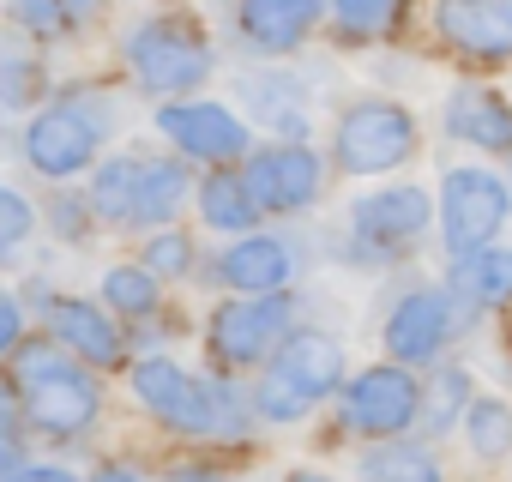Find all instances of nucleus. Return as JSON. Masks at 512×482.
<instances>
[{
  "instance_id": "1a4fd4ad",
  "label": "nucleus",
  "mask_w": 512,
  "mask_h": 482,
  "mask_svg": "<svg viewBox=\"0 0 512 482\" xmlns=\"http://www.w3.org/2000/svg\"><path fill=\"white\" fill-rule=\"evenodd\" d=\"M458 302H452V290L446 284H416V290H404L392 308H386V320H380V344H386V362H398V368H434L446 350H452V338H458Z\"/></svg>"
},
{
  "instance_id": "2f4dec72",
  "label": "nucleus",
  "mask_w": 512,
  "mask_h": 482,
  "mask_svg": "<svg viewBox=\"0 0 512 482\" xmlns=\"http://www.w3.org/2000/svg\"><path fill=\"white\" fill-rule=\"evenodd\" d=\"M37 91H43V67H37L31 55H0V103L19 109V103H31Z\"/></svg>"
},
{
  "instance_id": "ea45409f",
  "label": "nucleus",
  "mask_w": 512,
  "mask_h": 482,
  "mask_svg": "<svg viewBox=\"0 0 512 482\" xmlns=\"http://www.w3.org/2000/svg\"><path fill=\"white\" fill-rule=\"evenodd\" d=\"M91 482H145V476H139L133 464H103V470H97Z\"/></svg>"
},
{
  "instance_id": "dca6fc26",
  "label": "nucleus",
  "mask_w": 512,
  "mask_h": 482,
  "mask_svg": "<svg viewBox=\"0 0 512 482\" xmlns=\"http://www.w3.org/2000/svg\"><path fill=\"white\" fill-rule=\"evenodd\" d=\"M320 19H326V0H235V37L260 61H284L308 49Z\"/></svg>"
},
{
  "instance_id": "c756f323",
  "label": "nucleus",
  "mask_w": 512,
  "mask_h": 482,
  "mask_svg": "<svg viewBox=\"0 0 512 482\" xmlns=\"http://www.w3.org/2000/svg\"><path fill=\"white\" fill-rule=\"evenodd\" d=\"M151 278H187L193 266H199V248H193V235H181V229H157L151 241H145V260H139Z\"/></svg>"
},
{
  "instance_id": "72a5a7b5",
  "label": "nucleus",
  "mask_w": 512,
  "mask_h": 482,
  "mask_svg": "<svg viewBox=\"0 0 512 482\" xmlns=\"http://www.w3.org/2000/svg\"><path fill=\"white\" fill-rule=\"evenodd\" d=\"M91 199H79V193H55V205H49V223H55V235L61 241H73V248H85V235H91Z\"/></svg>"
},
{
  "instance_id": "0eeeda50",
  "label": "nucleus",
  "mask_w": 512,
  "mask_h": 482,
  "mask_svg": "<svg viewBox=\"0 0 512 482\" xmlns=\"http://www.w3.org/2000/svg\"><path fill=\"white\" fill-rule=\"evenodd\" d=\"M296 290H284V296H229L217 314H211V326H205V350H211V362L229 374V368H260V362H272L278 356V344L296 332Z\"/></svg>"
},
{
  "instance_id": "9b49d317",
  "label": "nucleus",
  "mask_w": 512,
  "mask_h": 482,
  "mask_svg": "<svg viewBox=\"0 0 512 482\" xmlns=\"http://www.w3.org/2000/svg\"><path fill=\"white\" fill-rule=\"evenodd\" d=\"M416 410H422V386H416V374L398 368V362H374V368L350 374L344 392H338V416H344V428L362 434L368 446H374V440H398V434H410V428H416Z\"/></svg>"
},
{
  "instance_id": "39448f33",
  "label": "nucleus",
  "mask_w": 512,
  "mask_h": 482,
  "mask_svg": "<svg viewBox=\"0 0 512 482\" xmlns=\"http://www.w3.org/2000/svg\"><path fill=\"white\" fill-rule=\"evenodd\" d=\"M416 151H422V121L404 103H392V97H356V103H344V115L332 127V157L356 181L392 175Z\"/></svg>"
},
{
  "instance_id": "e433bc0d",
  "label": "nucleus",
  "mask_w": 512,
  "mask_h": 482,
  "mask_svg": "<svg viewBox=\"0 0 512 482\" xmlns=\"http://www.w3.org/2000/svg\"><path fill=\"white\" fill-rule=\"evenodd\" d=\"M7 482H79L73 470H61V464H19Z\"/></svg>"
},
{
  "instance_id": "f704fd0d",
  "label": "nucleus",
  "mask_w": 512,
  "mask_h": 482,
  "mask_svg": "<svg viewBox=\"0 0 512 482\" xmlns=\"http://www.w3.org/2000/svg\"><path fill=\"white\" fill-rule=\"evenodd\" d=\"M19 344H25V308L0 290V356H13Z\"/></svg>"
},
{
  "instance_id": "f03ea898",
  "label": "nucleus",
  "mask_w": 512,
  "mask_h": 482,
  "mask_svg": "<svg viewBox=\"0 0 512 482\" xmlns=\"http://www.w3.org/2000/svg\"><path fill=\"white\" fill-rule=\"evenodd\" d=\"M19 392V410H25V428H37L43 440H85L103 416V386L97 374L67 356L55 338H25L13 350V380Z\"/></svg>"
},
{
  "instance_id": "c85d7f7f",
  "label": "nucleus",
  "mask_w": 512,
  "mask_h": 482,
  "mask_svg": "<svg viewBox=\"0 0 512 482\" xmlns=\"http://www.w3.org/2000/svg\"><path fill=\"white\" fill-rule=\"evenodd\" d=\"M326 13H332V25H338L350 43H380V37L398 31L404 0H326Z\"/></svg>"
},
{
  "instance_id": "ddd939ff",
  "label": "nucleus",
  "mask_w": 512,
  "mask_h": 482,
  "mask_svg": "<svg viewBox=\"0 0 512 482\" xmlns=\"http://www.w3.org/2000/svg\"><path fill=\"white\" fill-rule=\"evenodd\" d=\"M217 284L235 296H284L302 278V248L278 229H247L217 254Z\"/></svg>"
},
{
  "instance_id": "b1692460",
  "label": "nucleus",
  "mask_w": 512,
  "mask_h": 482,
  "mask_svg": "<svg viewBox=\"0 0 512 482\" xmlns=\"http://www.w3.org/2000/svg\"><path fill=\"white\" fill-rule=\"evenodd\" d=\"M139 151H121V157H103L97 163V175H91V211L103 217V223H115V229H127L133 223V199H139Z\"/></svg>"
},
{
  "instance_id": "9d476101",
  "label": "nucleus",
  "mask_w": 512,
  "mask_h": 482,
  "mask_svg": "<svg viewBox=\"0 0 512 482\" xmlns=\"http://www.w3.org/2000/svg\"><path fill=\"white\" fill-rule=\"evenodd\" d=\"M241 181H247V193H253L260 211L296 217V211L320 205V193H326V157L308 139H272V145H253L241 157Z\"/></svg>"
},
{
  "instance_id": "4468645a",
  "label": "nucleus",
  "mask_w": 512,
  "mask_h": 482,
  "mask_svg": "<svg viewBox=\"0 0 512 482\" xmlns=\"http://www.w3.org/2000/svg\"><path fill=\"white\" fill-rule=\"evenodd\" d=\"M266 374L284 380V386L314 410V404H326V398L344 392L350 362H344V344H338L332 332H320V326H296V332L278 344V356L266 362Z\"/></svg>"
},
{
  "instance_id": "412c9836",
  "label": "nucleus",
  "mask_w": 512,
  "mask_h": 482,
  "mask_svg": "<svg viewBox=\"0 0 512 482\" xmlns=\"http://www.w3.org/2000/svg\"><path fill=\"white\" fill-rule=\"evenodd\" d=\"M193 205H199L205 229H217V235H247V229H260V217H266L260 205H253V193H247V181L235 169H211L193 187Z\"/></svg>"
},
{
  "instance_id": "7ed1b4c3",
  "label": "nucleus",
  "mask_w": 512,
  "mask_h": 482,
  "mask_svg": "<svg viewBox=\"0 0 512 482\" xmlns=\"http://www.w3.org/2000/svg\"><path fill=\"white\" fill-rule=\"evenodd\" d=\"M121 61L133 73V85L145 97H163V103H181L193 97L211 73H217V55L205 43V31L181 13H145L121 31Z\"/></svg>"
},
{
  "instance_id": "a211bd4d",
  "label": "nucleus",
  "mask_w": 512,
  "mask_h": 482,
  "mask_svg": "<svg viewBox=\"0 0 512 482\" xmlns=\"http://www.w3.org/2000/svg\"><path fill=\"white\" fill-rule=\"evenodd\" d=\"M446 133L470 151L512 157V103L494 85H458L446 97Z\"/></svg>"
},
{
  "instance_id": "6ab92c4d",
  "label": "nucleus",
  "mask_w": 512,
  "mask_h": 482,
  "mask_svg": "<svg viewBox=\"0 0 512 482\" xmlns=\"http://www.w3.org/2000/svg\"><path fill=\"white\" fill-rule=\"evenodd\" d=\"M452 302H458V314L470 320V314H488V308H506L512 302V248H482V254H470V260H452Z\"/></svg>"
},
{
  "instance_id": "6e6552de",
  "label": "nucleus",
  "mask_w": 512,
  "mask_h": 482,
  "mask_svg": "<svg viewBox=\"0 0 512 482\" xmlns=\"http://www.w3.org/2000/svg\"><path fill=\"white\" fill-rule=\"evenodd\" d=\"M434 223V193L416 181H392L374 193L350 199V241L362 260H404L422 248V235Z\"/></svg>"
},
{
  "instance_id": "7c9ffc66",
  "label": "nucleus",
  "mask_w": 512,
  "mask_h": 482,
  "mask_svg": "<svg viewBox=\"0 0 512 482\" xmlns=\"http://www.w3.org/2000/svg\"><path fill=\"white\" fill-rule=\"evenodd\" d=\"M31 235H37V205H31L19 187H7V181H0V266H7V260H19Z\"/></svg>"
},
{
  "instance_id": "79ce46f5",
  "label": "nucleus",
  "mask_w": 512,
  "mask_h": 482,
  "mask_svg": "<svg viewBox=\"0 0 512 482\" xmlns=\"http://www.w3.org/2000/svg\"><path fill=\"white\" fill-rule=\"evenodd\" d=\"M0 109H7V103H0Z\"/></svg>"
},
{
  "instance_id": "aec40b11",
  "label": "nucleus",
  "mask_w": 512,
  "mask_h": 482,
  "mask_svg": "<svg viewBox=\"0 0 512 482\" xmlns=\"http://www.w3.org/2000/svg\"><path fill=\"white\" fill-rule=\"evenodd\" d=\"M193 199V181L181 169V157H145L139 163V199H133V223L127 229H169L181 217V205Z\"/></svg>"
},
{
  "instance_id": "a878e982",
  "label": "nucleus",
  "mask_w": 512,
  "mask_h": 482,
  "mask_svg": "<svg viewBox=\"0 0 512 482\" xmlns=\"http://www.w3.org/2000/svg\"><path fill=\"white\" fill-rule=\"evenodd\" d=\"M464 410H470V374H464V368H434V380L422 386L416 428H422L428 440H440V434H452V428L464 422Z\"/></svg>"
},
{
  "instance_id": "bb28decb",
  "label": "nucleus",
  "mask_w": 512,
  "mask_h": 482,
  "mask_svg": "<svg viewBox=\"0 0 512 482\" xmlns=\"http://www.w3.org/2000/svg\"><path fill=\"white\" fill-rule=\"evenodd\" d=\"M103 308L115 320H151L163 308V278H151L145 266H109L103 272Z\"/></svg>"
},
{
  "instance_id": "f8f14e48",
  "label": "nucleus",
  "mask_w": 512,
  "mask_h": 482,
  "mask_svg": "<svg viewBox=\"0 0 512 482\" xmlns=\"http://www.w3.org/2000/svg\"><path fill=\"white\" fill-rule=\"evenodd\" d=\"M157 133L175 145V157H193L205 169H229L253 151V127L229 109V103H205V97H181L157 109Z\"/></svg>"
},
{
  "instance_id": "4be33fe9",
  "label": "nucleus",
  "mask_w": 512,
  "mask_h": 482,
  "mask_svg": "<svg viewBox=\"0 0 512 482\" xmlns=\"http://www.w3.org/2000/svg\"><path fill=\"white\" fill-rule=\"evenodd\" d=\"M97 7L103 0H7V19L31 43H67L97 19Z\"/></svg>"
},
{
  "instance_id": "5701e85b",
  "label": "nucleus",
  "mask_w": 512,
  "mask_h": 482,
  "mask_svg": "<svg viewBox=\"0 0 512 482\" xmlns=\"http://www.w3.org/2000/svg\"><path fill=\"white\" fill-rule=\"evenodd\" d=\"M362 482H446V464L428 440H374L362 452Z\"/></svg>"
},
{
  "instance_id": "393cba45",
  "label": "nucleus",
  "mask_w": 512,
  "mask_h": 482,
  "mask_svg": "<svg viewBox=\"0 0 512 482\" xmlns=\"http://www.w3.org/2000/svg\"><path fill=\"white\" fill-rule=\"evenodd\" d=\"M241 91H247V109L260 115L278 139H302V133H308V115H302V103H296V97H302L296 79L272 73V79H247Z\"/></svg>"
},
{
  "instance_id": "2eb2a0df",
  "label": "nucleus",
  "mask_w": 512,
  "mask_h": 482,
  "mask_svg": "<svg viewBox=\"0 0 512 482\" xmlns=\"http://www.w3.org/2000/svg\"><path fill=\"white\" fill-rule=\"evenodd\" d=\"M434 37L482 67L512 61V0H434Z\"/></svg>"
},
{
  "instance_id": "473e14b6",
  "label": "nucleus",
  "mask_w": 512,
  "mask_h": 482,
  "mask_svg": "<svg viewBox=\"0 0 512 482\" xmlns=\"http://www.w3.org/2000/svg\"><path fill=\"white\" fill-rule=\"evenodd\" d=\"M253 416H266V422H302L308 416V404L284 386V380H260V386H253Z\"/></svg>"
},
{
  "instance_id": "20e7f679",
  "label": "nucleus",
  "mask_w": 512,
  "mask_h": 482,
  "mask_svg": "<svg viewBox=\"0 0 512 482\" xmlns=\"http://www.w3.org/2000/svg\"><path fill=\"white\" fill-rule=\"evenodd\" d=\"M109 133H115V109H109L97 91H67V97H55L49 109L31 115V127H25L19 145H25V163H31L37 175L73 181V175L97 169Z\"/></svg>"
},
{
  "instance_id": "f3484780",
  "label": "nucleus",
  "mask_w": 512,
  "mask_h": 482,
  "mask_svg": "<svg viewBox=\"0 0 512 482\" xmlns=\"http://www.w3.org/2000/svg\"><path fill=\"white\" fill-rule=\"evenodd\" d=\"M43 326H49V338H55L67 356H79L85 368H121V362H127V332H121V320H115L103 302L49 296V302H43Z\"/></svg>"
},
{
  "instance_id": "423d86ee",
  "label": "nucleus",
  "mask_w": 512,
  "mask_h": 482,
  "mask_svg": "<svg viewBox=\"0 0 512 482\" xmlns=\"http://www.w3.org/2000/svg\"><path fill=\"white\" fill-rule=\"evenodd\" d=\"M434 217H440V235H446V254L470 260V254H482V248L500 241V229L512 217V187L494 169H482V163H458L440 181Z\"/></svg>"
},
{
  "instance_id": "cd10ccee",
  "label": "nucleus",
  "mask_w": 512,
  "mask_h": 482,
  "mask_svg": "<svg viewBox=\"0 0 512 482\" xmlns=\"http://www.w3.org/2000/svg\"><path fill=\"white\" fill-rule=\"evenodd\" d=\"M464 446H470L482 464L512 458V404H500V398H470V410H464Z\"/></svg>"
},
{
  "instance_id": "f257e3e1",
  "label": "nucleus",
  "mask_w": 512,
  "mask_h": 482,
  "mask_svg": "<svg viewBox=\"0 0 512 482\" xmlns=\"http://www.w3.org/2000/svg\"><path fill=\"white\" fill-rule=\"evenodd\" d=\"M133 398L169 434H187V440H247L253 434V398H241V386L229 380L187 374L175 356H139Z\"/></svg>"
},
{
  "instance_id": "58836bf2",
  "label": "nucleus",
  "mask_w": 512,
  "mask_h": 482,
  "mask_svg": "<svg viewBox=\"0 0 512 482\" xmlns=\"http://www.w3.org/2000/svg\"><path fill=\"white\" fill-rule=\"evenodd\" d=\"M19 464H25V440H0V482H7Z\"/></svg>"
},
{
  "instance_id": "a19ab883",
  "label": "nucleus",
  "mask_w": 512,
  "mask_h": 482,
  "mask_svg": "<svg viewBox=\"0 0 512 482\" xmlns=\"http://www.w3.org/2000/svg\"><path fill=\"white\" fill-rule=\"evenodd\" d=\"M290 482H332V476H320V470H296Z\"/></svg>"
},
{
  "instance_id": "4c0bfd02",
  "label": "nucleus",
  "mask_w": 512,
  "mask_h": 482,
  "mask_svg": "<svg viewBox=\"0 0 512 482\" xmlns=\"http://www.w3.org/2000/svg\"><path fill=\"white\" fill-rule=\"evenodd\" d=\"M163 482H223V470H205V464H175Z\"/></svg>"
},
{
  "instance_id": "c9c22d12",
  "label": "nucleus",
  "mask_w": 512,
  "mask_h": 482,
  "mask_svg": "<svg viewBox=\"0 0 512 482\" xmlns=\"http://www.w3.org/2000/svg\"><path fill=\"white\" fill-rule=\"evenodd\" d=\"M0 440H25V410L13 386H0Z\"/></svg>"
}]
</instances>
